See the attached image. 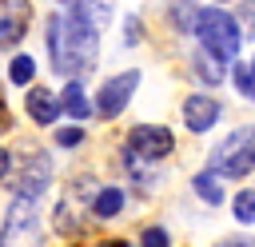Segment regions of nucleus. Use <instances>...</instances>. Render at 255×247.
<instances>
[{
    "mask_svg": "<svg viewBox=\"0 0 255 247\" xmlns=\"http://www.w3.org/2000/svg\"><path fill=\"white\" fill-rule=\"evenodd\" d=\"M48 48H52V68L68 80L84 76L88 68H96V52H100V36L96 28L80 16V8H68L52 20L48 28Z\"/></svg>",
    "mask_w": 255,
    "mask_h": 247,
    "instance_id": "obj_1",
    "label": "nucleus"
},
{
    "mask_svg": "<svg viewBox=\"0 0 255 247\" xmlns=\"http://www.w3.org/2000/svg\"><path fill=\"white\" fill-rule=\"evenodd\" d=\"M211 171L215 175H251L255 171V127H235L215 151H211Z\"/></svg>",
    "mask_w": 255,
    "mask_h": 247,
    "instance_id": "obj_2",
    "label": "nucleus"
},
{
    "mask_svg": "<svg viewBox=\"0 0 255 247\" xmlns=\"http://www.w3.org/2000/svg\"><path fill=\"white\" fill-rule=\"evenodd\" d=\"M195 32L203 40V52H211L215 60H231L239 52V24H235V16H227L219 8H203Z\"/></svg>",
    "mask_w": 255,
    "mask_h": 247,
    "instance_id": "obj_3",
    "label": "nucleus"
},
{
    "mask_svg": "<svg viewBox=\"0 0 255 247\" xmlns=\"http://www.w3.org/2000/svg\"><path fill=\"white\" fill-rule=\"evenodd\" d=\"M0 247H40V215L32 199H16L0 227Z\"/></svg>",
    "mask_w": 255,
    "mask_h": 247,
    "instance_id": "obj_4",
    "label": "nucleus"
},
{
    "mask_svg": "<svg viewBox=\"0 0 255 247\" xmlns=\"http://www.w3.org/2000/svg\"><path fill=\"white\" fill-rule=\"evenodd\" d=\"M171 131L167 127H155V124H139V127H131L128 131V147H124V155H128V163H155V159H163L167 151H171Z\"/></svg>",
    "mask_w": 255,
    "mask_h": 247,
    "instance_id": "obj_5",
    "label": "nucleus"
},
{
    "mask_svg": "<svg viewBox=\"0 0 255 247\" xmlns=\"http://www.w3.org/2000/svg\"><path fill=\"white\" fill-rule=\"evenodd\" d=\"M12 179V191H16V199H36L48 183H52V159L44 155V151H28L20 163H16V171H8Z\"/></svg>",
    "mask_w": 255,
    "mask_h": 247,
    "instance_id": "obj_6",
    "label": "nucleus"
},
{
    "mask_svg": "<svg viewBox=\"0 0 255 247\" xmlns=\"http://www.w3.org/2000/svg\"><path fill=\"white\" fill-rule=\"evenodd\" d=\"M135 84H139V72L112 76V80L100 88V96H96V108H100V116H120V112L128 108V100H131Z\"/></svg>",
    "mask_w": 255,
    "mask_h": 247,
    "instance_id": "obj_7",
    "label": "nucleus"
},
{
    "mask_svg": "<svg viewBox=\"0 0 255 247\" xmlns=\"http://www.w3.org/2000/svg\"><path fill=\"white\" fill-rule=\"evenodd\" d=\"M28 20H32L28 0H0V48L20 44V36L28 32Z\"/></svg>",
    "mask_w": 255,
    "mask_h": 247,
    "instance_id": "obj_8",
    "label": "nucleus"
},
{
    "mask_svg": "<svg viewBox=\"0 0 255 247\" xmlns=\"http://www.w3.org/2000/svg\"><path fill=\"white\" fill-rule=\"evenodd\" d=\"M215 120H219V104L211 96H187L183 100V124L191 131H207Z\"/></svg>",
    "mask_w": 255,
    "mask_h": 247,
    "instance_id": "obj_9",
    "label": "nucleus"
},
{
    "mask_svg": "<svg viewBox=\"0 0 255 247\" xmlns=\"http://www.w3.org/2000/svg\"><path fill=\"white\" fill-rule=\"evenodd\" d=\"M28 116H32L36 124H52V120L60 116L56 96H52L48 88H32V92H28Z\"/></svg>",
    "mask_w": 255,
    "mask_h": 247,
    "instance_id": "obj_10",
    "label": "nucleus"
},
{
    "mask_svg": "<svg viewBox=\"0 0 255 247\" xmlns=\"http://www.w3.org/2000/svg\"><path fill=\"white\" fill-rule=\"evenodd\" d=\"M60 112L64 116H76V120H88L92 116V108H88V100H84V88L72 80V84H64V92H60Z\"/></svg>",
    "mask_w": 255,
    "mask_h": 247,
    "instance_id": "obj_11",
    "label": "nucleus"
},
{
    "mask_svg": "<svg viewBox=\"0 0 255 247\" xmlns=\"http://www.w3.org/2000/svg\"><path fill=\"white\" fill-rule=\"evenodd\" d=\"M191 187L199 191V199H203V203H215V207L223 203V183H219V175H215V171H199V175L191 179Z\"/></svg>",
    "mask_w": 255,
    "mask_h": 247,
    "instance_id": "obj_12",
    "label": "nucleus"
},
{
    "mask_svg": "<svg viewBox=\"0 0 255 247\" xmlns=\"http://www.w3.org/2000/svg\"><path fill=\"white\" fill-rule=\"evenodd\" d=\"M199 12H203V8H195L191 0H175V4H171V24H175L179 32H191V28L199 24Z\"/></svg>",
    "mask_w": 255,
    "mask_h": 247,
    "instance_id": "obj_13",
    "label": "nucleus"
},
{
    "mask_svg": "<svg viewBox=\"0 0 255 247\" xmlns=\"http://www.w3.org/2000/svg\"><path fill=\"white\" fill-rule=\"evenodd\" d=\"M120 207H124V191H120V187H104V191L96 195V203H92V211H96L100 219H112Z\"/></svg>",
    "mask_w": 255,
    "mask_h": 247,
    "instance_id": "obj_14",
    "label": "nucleus"
},
{
    "mask_svg": "<svg viewBox=\"0 0 255 247\" xmlns=\"http://www.w3.org/2000/svg\"><path fill=\"white\" fill-rule=\"evenodd\" d=\"M195 68H199V76L207 84H219L223 80V60H215L211 52H195Z\"/></svg>",
    "mask_w": 255,
    "mask_h": 247,
    "instance_id": "obj_15",
    "label": "nucleus"
},
{
    "mask_svg": "<svg viewBox=\"0 0 255 247\" xmlns=\"http://www.w3.org/2000/svg\"><path fill=\"white\" fill-rule=\"evenodd\" d=\"M80 16L96 28V24H104L112 16V0H80Z\"/></svg>",
    "mask_w": 255,
    "mask_h": 247,
    "instance_id": "obj_16",
    "label": "nucleus"
},
{
    "mask_svg": "<svg viewBox=\"0 0 255 247\" xmlns=\"http://www.w3.org/2000/svg\"><path fill=\"white\" fill-rule=\"evenodd\" d=\"M8 76H12V84H28V80L36 76V60H32V56H16L12 68H8Z\"/></svg>",
    "mask_w": 255,
    "mask_h": 247,
    "instance_id": "obj_17",
    "label": "nucleus"
},
{
    "mask_svg": "<svg viewBox=\"0 0 255 247\" xmlns=\"http://www.w3.org/2000/svg\"><path fill=\"white\" fill-rule=\"evenodd\" d=\"M235 219L239 223H255V191H239L235 195Z\"/></svg>",
    "mask_w": 255,
    "mask_h": 247,
    "instance_id": "obj_18",
    "label": "nucleus"
},
{
    "mask_svg": "<svg viewBox=\"0 0 255 247\" xmlns=\"http://www.w3.org/2000/svg\"><path fill=\"white\" fill-rule=\"evenodd\" d=\"M235 88H239L247 100H255V68H251V64H239V68H235Z\"/></svg>",
    "mask_w": 255,
    "mask_h": 247,
    "instance_id": "obj_19",
    "label": "nucleus"
},
{
    "mask_svg": "<svg viewBox=\"0 0 255 247\" xmlns=\"http://www.w3.org/2000/svg\"><path fill=\"white\" fill-rule=\"evenodd\" d=\"M80 139H84L80 127H60V131H56V143H60V147H76Z\"/></svg>",
    "mask_w": 255,
    "mask_h": 247,
    "instance_id": "obj_20",
    "label": "nucleus"
},
{
    "mask_svg": "<svg viewBox=\"0 0 255 247\" xmlns=\"http://www.w3.org/2000/svg\"><path fill=\"white\" fill-rule=\"evenodd\" d=\"M143 247H167V231L163 227H147L143 231Z\"/></svg>",
    "mask_w": 255,
    "mask_h": 247,
    "instance_id": "obj_21",
    "label": "nucleus"
},
{
    "mask_svg": "<svg viewBox=\"0 0 255 247\" xmlns=\"http://www.w3.org/2000/svg\"><path fill=\"white\" fill-rule=\"evenodd\" d=\"M239 20H243V32L255 36V0H247V4L239 8Z\"/></svg>",
    "mask_w": 255,
    "mask_h": 247,
    "instance_id": "obj_22",
    "label": "nucleus"
},
{
    "mask_svg": "<svg viewBox=\"0 0 255 247\" xmlns=\"http://www.w3.org/2000/svg\"><path fill=\"white\" fill-rule=\"evenodd\" d=\"M8 171H12V155L8 147H0V179H8Z\"/></svg>",
    "mask_w": 255,
    "mask_h": 247,
    "instance_id": "obj_23",
    "label": "nucleus"
},
{
    "mask_svg": "<svg viewBox=\"0 0 255 247\" xmlns=\"http://www.w3.org/2000/svg\"><path fill=\"white\" fill-rule=\"evenodd\" d=\"M100 247H131V243H124V239H108V243H100Z\"/></svg>",
    "mask_w": 255,
    "mask_h": 247,
    "instance_id": "obj_24",
    "label": "nucleus"
},
{
    "mask_svg": "<svg viewBox=\"0 0 255 247\" xmlns=\"http://www.w3.org/2000/svg\"><path fill=\"white\" fill-rule=\"evenodd\" d=\"M0 116H4V104H0Z\"/></svg>",
    "mask_w": 255,
    "mask_h": 247,
    "instance_id": "obj_25",
    "label": "nucleus"
},
{
    "mask_svg": "<svg viewBox=\"0 0 255 247\" xmlns=\"http://www.w3.org/2000/svg\"><path fill=\"white\" fill-rule=\"evenodd\" d=\"M251 68H255V64H251Z\"/></svg>",
    "mask_w": 255,
    "mask_h": 247,
    "instance_id": "obj_26",
    "label": "nucleus"
}]
</instances>
